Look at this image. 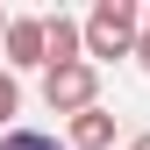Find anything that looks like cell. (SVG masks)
I'll list each match as a JSON object with an SVG mask.
<instances>
[{"label": "cell", "instance_id": "cell-10", "mask_svg": "<svg viewBox=\"0 0 150 150\" xmlns=\"http://www.w3.org/2000/svg\"><path fill=\"white\" fill-rule=\"evenodd\" d=\"M7 22H14V14H7V7H0V36H7Z\"/></svg>", "mask_w": 150, "mask_h": 150}, {"label": "cell", "instance_id": "cell-11", "mask_svg": "<svg viewBox=\"0 0 150 150\" xmlns=\"http://www.w3.org/2000/svg\"><path fill=\"white\" fill-rule=\"evenodd\" d=\"M143 36H150V7H143Z\"/></svg>", "mask_w": 150, "mask_h": 150}, {"label": "cell", "instance_id": "cell-3", "mask_svg": "<svg viewBox=\"0 0 150 150\" xmlns=\"http://www.w3.org/2000/svg\"><path fill=\"white\" fill-rule=\"evenodd\" d=\"M0 50H7L14 79H22V71H43V14H14L7 36H0Z\"/></svg>", "mask_w": 150, "mask_h": 150}, {"label": "cell", "instance_id": "cell-5", "mask_svg": "<svg viewBox=\"0 0 150 150\" xmlns=\"http://www.w3.org/2000/svg\"><path fill=\"white\" fill-rule=\"evenodd\" d=\"M115 136H122V122L107 107H86V115L64 122V150H115Z\"/></svg>", "mask_w": 150, "mask_h": 150}, {"label": "cell", "instance_id": "cell-9", "mask_svg": "<svg viewBox=\"0 0 150 150\" xmlns=\"http://www.w3.org/2000/svg\"><path fill=\"white\" fill-rule=\"evenodd\" d=\"M129 150H150V129H143V136H129Z\"/></svg>", "mask_w": 150, "mask_h": 150}, {"label": "cell", "instance_id": "cell-6", "mask_svg": "<svg viewBox=\"0 0 150 150\" xmlns=\"http://www.w3.org/2000/svg\"><path fill=\"white\" fill-rule=\"evenodd\" d=\"M7 129H22V79L0 64V136H7Z\"/></svg>", "mask_w": 150, "mask_h": 150}, {"label": "cell", "instance_id": "cell-1", "mask_svg": "<svg viewBox=\"0 0 150 150\" xmlns=\"http://www.w3.org/2000/svg\"><path fill=\"white\" fill-rule=\"evenodd\" d=\"M79 22H86V64L136 57V43H143V7L136 0H100V7L79 14Z\"/></svg>", "mask_w": 150, "mask_h": 150}, {"label": "cell", "instance_id": "cell-2", "mask_svg": "<svg viewBox=\"0 0 150 150\" xmlns=\"http://www.w3.org/2000/svg\"><path fill=\"white\" fill-rule=\"evenodd\" d=\"M43 107L50 115H86V107H100V64H50L43 71Z\"/></svg>", "mask_w": 150, "mask_h": 150}, {"label": "cell", "instance_id": "cell-4", "mask_svg": "<svg viewBox=\"0 0 150 150\" xmlns=\"http://www.w3.org/2000/svg\"><path fill=\"white\" fill-rule=\"evenodd\" d=\"M50 64H86V22L79 14H43V71Z\"/></svg>", "mask_w": 150, "mask_h": 150}, {"label": "cell", "instance_id": "cell-7", "mask_svg": "<svg viewBox=\"0 0 150 150\" xmlns=\"http://www.w3.org/2000/svg\"><path fill=\"white\" fill-rule=\"evenodd\" d=\"M0 150H64V143L43 136V129H7V136H0Z\"/></svg>", "mask_w": 150, "mask_h": 150}, {"label": "cell", "instance_id": "cell-8", "mask_svg": "<svg viewBox=\"0 0 150 150\" xmlns=\"http://www.w3.org/2000/svg\"><path fill=\"white\" fill-rule=\"evenodd\" d=\"M136 64H143V79H150V36H143V43H136Z\"/></svg>", "mask_w": 150, "mask_h": 150}]
</instances>
